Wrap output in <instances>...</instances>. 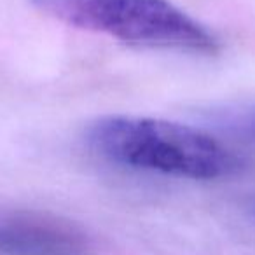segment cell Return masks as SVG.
Listing matches in <instances>:
<instances>
[{"label": "cell", "mask_w": 255, "mask_h": 255, "mask_svg": "<svg viewBox=\"0 0 255 255\" xmlns=\"http://www.w3.org/2000/svg\"><path fill=\"white\" fill-rule=\"evenodd\" d=\"M86 143L100 157L124 168L191 180L238 175L247 161L198 128L135 116H103L86 128Z\"/></svg>", "instance_id": "cell-1"}, {"label": "cell", "mask_w": 255, "mask_h": 255, "mask_svg": "<svg viewBox=\"0 0 255 255\" xmlns=\"http://www.w3.org/2000/svg\"><path fill=\"white\" fill-rule=\"evenodd\" d=\"M54 21L121 42L145 47L215 54L213 32L170 0H28Z\"/></svg>", "instance_id": "cell-2"}, {"label": "cell", "mask_w": 255, "mask_h": 255, "mask_svg": "<svg viewBox=\"0 0 255 255\" xmlns=\"http://www.w3.org/2000/svg\"><path fill=\"white\" fill-rule=\"evenodd\" d=\"M81 240L70 226L40 213H12L0 220V250L16 255H75Z\"/></svg>", "instance_id": "cell-3"}, {"label": "cell", "mask_w": 255, "mask_h": 255, "mask_svg": "<svg viewBox=\"0 0 255 255\" xmlns=\"http://www.w3.org/2000/svg\"><path fill=\"white\" fill-rule=\"evenodd\" d=\"M250 212H252V215L255 217V196L252 198V201H250Z\"/></svg>", "instance_id": "cell-5"}, {"label": "cell", "mask_w": 255, "mask_h": 255, "mask_svg": "<svg viewBox=\"0 0 255 255\" xmlns=\"http://www.w3.org/2000/svg\"><path fill=\"white\" fill-rule=\"evenodd\" d=\"M212 119L219 129L255 145V103L213 110Z\"/></svg>", "instance_id": "cell-4"}]
</instances>
